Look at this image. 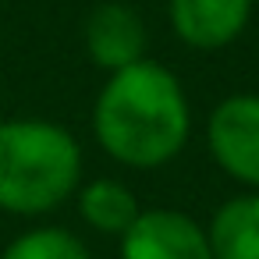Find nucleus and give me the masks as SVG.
Here are the masks:
<instances>
[{"label":"nucleus","instance_id":"1","mask_svg":"<svg viewBox=\"0 0 259 259\" xmlns=\"http://www.w3.org/2000/svg\"><path fill=\"white\" fill-rule=\"evenodd\" d=\"M93 132L110 160L132 170H156L185 149L192 107L178 75L142 57L110 71L93 107Z\"/></svg>","mask_w":259,"mask_h":259},{"label":"nucleus","instance_id":"2","mask_svg":"<svg viewBox=\"0 0 259 259\" xmlns=\"http://www.w3.org/2000/svg\"><path fill=\"white\" fill-rule=\"evenodd\" d=\"M82 181L78 139L47 117L0 121V209L18 217L54 213Z\"/></svg>","mask_w":259,"mask_h":259},{"label":"nucleus","instance_id":"3","mask_svg":"<svg viewBox=\"0 0 259 259\" xmlns=\"http://www.w3.org/2000/svg\"><path fill=\"white\" fill-rule=\"evenodd\" d=\"M206 142L227 178L259 188V93H234L220 100L209 114Z\"/></svg>","mask_w":259,"mask_h":259},{"label":"nucleus","instance_id":"4","mask_svg":"<svg viewBox=\"0 0 259 259\" xmlns=\"http://www.w3.org/2000/svg\"><path fill=\"white\" fill-rule=\"evenodd\" d=\"M121 259H213L206 227L181 209H142L121 234Z\"/></svg>","mask_w":259,"mask_h":259},{"label":"nucleus","instance_id":"5","mask_svg":"<svg viewBox=\"0 0 259 259\" xmlns=\"http://www.w3.org/2000/svg\"><path fill=\"white\" fill-rule=\"evenodd\" d=\"M167 18L185 47L224 50L245 32L252 18V0H170Z\"/></svg>","mask_w":259,"mask_h":259},{"label":"nucleus","instance_id":"6","mask_svg":"<svg viewBox=\"0 0 259 259\" xmlns=\"http://www.w3.org/2000/svg\"><path fill=\"white\" fill-rule=\"evenodd\" d=\"M85 54L103 71H121L146 57V22L128 4H100L85 18Z\"/></svg>","mask_w":259,"mask_h":259},{"label":"nucleus","instance_id":"7","mask_svg":"<svg viewBox=\"0 0 259 259\" xmlns=\"http://www.w3.org/2000/svg\"><path fill=\"white\" fill-rule=\"evenodd\" d=\"M213 259H259V192L231 195L206 227Z\"/></svg>","mask_w":259,"mask_h":259},{"label":"nucleus","instance_id":"8","mask_svg":"<svg viewBox=\"0 0 259 259\" xmlns=\"http://www.w3.org/2000/svg\"><path fill=\"white\" fill-rule=\"evenodd\" d=\"M139 213H142V206L124 181L96 178V181L78 188V217L100 234H117L121 238L135 224Z\"/></svg>","mask_w":259,"mask_h":259},{"label":"nucleus","instance_id":"9","mask_svg":"<svg viewBox=\"0 0 259 259\" xmlns=\"http://www.w3.org/2000/svg\"><path fill=\"white\" fill-rule=\"evenodd\" d=\"M0 259H93L85 241L68 227H32L18 234Z\"/></svg>","mask_w":259,"mask_h":259}]
</instances>
